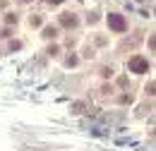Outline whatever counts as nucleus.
Listing matches in <instances>:
<instances>
[{
    "label": "nucleus",
    "mask_w": 156,
    "mask_h": 151,
    "mask_svg": "<svg viewBox=\"0 0 156 151\" xmlns=\"http://www.w3.org/2000/svg\"><path fill=\"white\" fill-rule=\"evenodd\" d=\"M55 34H58V29H55V26H46V29H43V36H46V38H53Z\"/></svg>",
    "instance_id": "4"
},
{
    "label": "nucleus",
    "mask_w": 156,
    "mask_h": 151,
    "mask_svg": "<svg viewBox=\"0 0 156 151\" xmlns=\"http://www.w3.org/2000/svg\"><path fill=\"white\" fill-rule=\"evenodd\" d=\"M48 2H51V5H60L62 0H48Z\"/></svg>",
    "instance_id": "5"
},
{
    "label": "nucleus",
    "mask_w": 156,
    "mask_h": 151,
    "mask_svg": "<svg viewBox=\"0 0 156 151\" xmlns=\"http://www.w3.org/2000/svg\"><path fill=\"white\" fill-rule=\"evenodd\" d=\"M127 67H130V72H137V75L139 72H149V60L142 55H135V58H130Z\"/></svg>",
    "instance_id": "1"
},
{
    "label": "nucleus",
    "mask_w": 156,
    "mask_h": 151,
    "mask_svg": "<svg viewBox=\"0 0 156 151\" xmlns=\"http://www.w3.org/2000/svg\"><path fill=\"white\" fill-rule=\"evenodd\" d=\"M108 26L113 29V31H118V34H122L125 29H127V22H125V17L122 15H108Z\"/></svg>",
    "instance_id": "2"
},
{
    "label": "nucleus",
    "mask_w": 156,
    "mask_h": 151,
    "mask_svg": "<svg viewBox=\"0 0 156 151\" xmlns=\"http://www.w3.org/2000/svg\"><path fill=\"white\" fill-rule=\"evenodd\" d=\"M60 24L67 26V29H72V26H77V17L70 15V12H65V15H60Z\"/></svg>",
    "instance_id": "3"
}]
</instances>
